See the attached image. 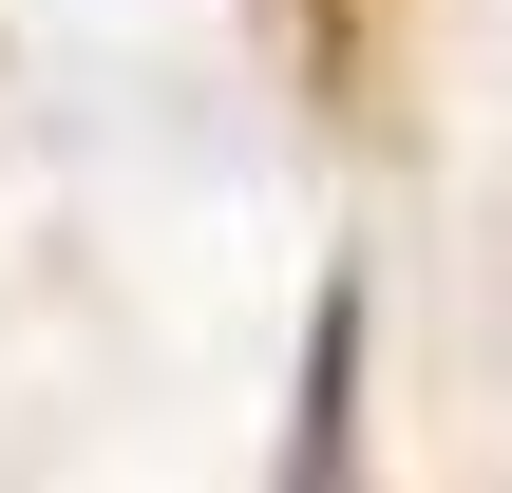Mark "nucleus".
<instances>
[{
    "label": "nucleus",
    "mask_w": 512,
    "mask_h": 493,
    "mask_svg": "<svg viewBox=\"0 0 512 493\" xmlns=\"http://www.w3.org/2000/svg\"><path fill=\"white\" fill-rule=\"evenodd\" d=\"M361 456V266H323L304 304V380H285V493H342Z\"/></svg>",
    "instance_id": "nucleus-1"
}]
</instances>
